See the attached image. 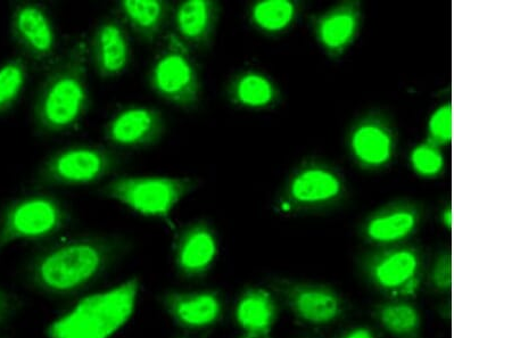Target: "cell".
Returning a JSON list of instances; mask_svg holds the SVG:
<instances>
[{"label":"cell","instance_id":"1","mask_svg":"<svg viewBox=\"0 0 512 338\" xmlns=\"http://www.w3.org/2000/svg\"><path fill=\"white\" fill-rule=\"evenodd\" d=\"M129 242L119 236L88 235L48 246L33 257L27 282L51 298H70L84 292L125 258Z\"/></svg>","mask_w":512,"mask_h":338},{"label":"cell","instance_id":"2","mask_svg":"<svg viewBox=\"0 0 512 338\" xmlns=\"http://www.w3.org/2000/svg\"><path fill=\"white\" fill-rule=\"evenodd\" d=\"M88 43L74 41L48 68L33 105L40 134L56 135L76 128L90 106Z\"/></svg>","mask_w":512,"mask_h":338},{"label":"cell","instance_id":"3","mask_svg":"<svg viewBox=\"0 0 512 338\" xmlns=\"http://www.w3.org/2000/svg\"><path fill=\"white\" fill-rule=\"evenodd\" d=\"M137 278L86 296L48 326L49 338H111L128 324L138 302Z\"/></svg>","mask_w":512,"mask_h":338},{"label":"cell","instance_id":"4","mask_svg":"<svg viewBox=\"0 0 512 338\" xmlns=\"http://www.w3.org/2000/svg\"><path fill=\"white\" fill-rule=\"evenodd\" d=\"M200 186V180L188 176H120L105 184L99 193L139 216L167 219Z\"/></svg>","mask_w":512,"mask_h":338},{"label":"cell","instance_id":"5","mask_svg":"<svg viewBox=\"0 0 512 338\" xmlns=\"http://www.w3.org/2000/svg\"><path fill=\"white\" fill-rule=\"evenodd\" d=\"M148 85L156 96L184 111L202 101V79L193 52L172 34L163 37L148 72Z\"/></svg>","mask_w":512,"mask_h":338},{"label":"cell","instance_id":"6","mask_svg":"<svg viewBox=\"0 0 512 338\" xmlns=\"http://www.w3.org/2000/svg\"><path fill=\"white\" fill-rule=\"evenodd\" d=\"M122 166L118 152L98 145L62 148L43 163L36 177L38 187H77L99 183Z\"/></svg>","mask_w":512,"mask_h":338},{"label":"cell","instance_id":"7","mask_svg":"<svg viewBox=\"0 0 512 338\" xmlns=\"http://www.w3.org/2000/svg\"><path fill=\"white\" fill-rule=\"evenodd\" d=\"M68 212L55 197L29 195L7 206L0 216V251L16 242L41 241L61 232Z\"/></svg>","mask_w":512,"mask_h":338},{"label":"cell","instance_id":"8","mask_svg":"<svg viewBox=\"0 0 512 338\" xmlns=\"http://www.w3.org/2000/svg\"><path fill=\"white\" fill-rule=\"evenodd\" d=\"M269 286L276 299L303 324L327 326L343 316L344 301L328 285L279 277L272 279Z\"/></svg>","mask_w":512,"mask_h":338},{"label":"cell","instance_id":"9","mask_svg":"<svg viewBox=\"0 0 512 338\" xmlns=\"http://www.w3.org/2000/svg\"><path fill=\"white\" fill-rule=\"evenodd\" d=\"M368 282L395 299L412 298L423 283V261L412 249L384 252L363 265Z\"/></svg>","mask_w":512,"mask_h":338},{"label":"cell","instance_id":"10","mask_svg":"<svg viewBox=\"0 0 512 338\" xmlns=\"http://www.w3.org/2000/svg\"><path fill=\"white\" fill-rule=\"evenodd\" d=\"M167 133V120L152 106L123 107L104 127L106 142L120 150H147L159 145Z\"/></svg>","mask_w":512,"mask_h":338},{"label":"cell","instance_id":"11","mask_svg":"<svg viewBox=\"0 0 512 338\" xmlns=\"http://www.w3.org/2000/svg\"><path fill=\"white\" fill-rule=\"evenodd\" d=\"M173 262L178 274L188 280L209 274L219 253V239L211 222L204 219L181 227L172 246Z\"/></svg>","mask_w":512,"mask_h":338},{"label":"cell","instance_id":"12","mask_svg":"<svg viewBox=\"0 0 512 338\" xmlns=\"http://www.w3.org/2000/svg\"><path fill=\"white\" fill-rule=\"evenodd\" d=\"M162 308L179 328L192 333L209 331L224 317L225 303L217 291L165 292Z\"/></svg>","mask_w":512,"mask_h":338},{"label":"cell","instance_id":"13","mask_svg":"<svg viewBox=\"0 0 512 338\" xmlns=\"http://www.w3.org/2000/svg\"><path fill=\"white\" fill-rule=\"evenodd\" d=\"M11 32L21 52L35 63L52 59L56 49V32L44 7L20 3L11 16Z\"/></svg>","mask_w":512,"mask_h":338},{"label":"cell","instance_id":"14","mask_svg":"<svg viewBox=\"0 0 512 338\" xmlns=\"http://www.w3.org/2000/svg\"><path fill=\"white\" fill-rule=\"evenodd\" d=\"M221 5L213 0H184L173 5L170 30L191 51L205 52L218 29Z\"/></svg>","mask_w":512,"mask_h":338},{"label":"cell","instance_id":"15","mask_svg":"<svg viewBox=\"0 0 512 338\" xmlns=\"http://www.w3.org/2000/svg\"><path fill=\"white\" fill-rule=\"evenodd\" d=\"M131 55L128 30L118 16L98 24L88 44V56L99 77L121 76L129 67Z\"/></svg>","mask_w":512,"mask_h":338},{"label":"cell","instance_id":"16","mask_svg":"<svg viewBox=\"0 0 512 338\" xmlns=\"http://www.w3.org/2000/svg\"><path fill=\"white\" fill-rule=\"evenodd\" d=\"M173 5L164 0H122L115 10L126 28L140 41L153 45L170 31Z\"/></svg>","mask_w":512,"mask_h":338},{"label":"cell","instance_id":"17","mask_svg":"<svg viewBox=\"0 0 512 338\" xmlns=\"http://www.w3.org/2000/svg\"><path fill=\"white\" fill-rule=\"evenodd\" d=\"M340 188V181L332 172L317 166L304 167L289 181L287 193L279 208L288 213L325 203L334 199L340 193Z\"/></svg>","mask_w":512,"mask_h":338},{"label":"cell","instance_id":"18","mask_svg":"<svg viewBox=\"0 0 512 338\" xmlns=\"http://www.w3.org/2000/svg\"><path fill=\"white\" fill-rule=\"evenodd\" d=\"M234 315L245 335L269 338L279 315L276 296L266 288L247 287L236 302Z\"/></svg>","mask_w":512,"mask_h":338},{"label":"cell","instance_id":"19","mask_svg":"<svg viewBox=\"0 0 512 338\" xmlns=\"http://www.w3.org/2000/svg\"><path fill=\"white\" fill-rule=\"evenodd\" d=\"M276 96V88L270 79L254 70L236 73L226 87L227 100L236 109H267L276 101Z\"/></svg>","mask_w":512,"mask_h":338},{"label":"cell","instance_id":"20","mask_svg":"<svg viewBox=\"0 0 512 338\" xmlns=\"http://www.w3.org/2000/svg\"><path fill=\"white\" fill-rule=\"evenodd\" d=\"M373 317L387 333L396 338H419L421 316L415 305L393 301L376 305Z\"/></svg>","mask_w":512,"mask_h":338},{"label":"cell","instance_id":"21","mask_svg":"<svg viewBox=\"0 0 512 338\" xmlns=\"http://www.w3.org/2000/svg\"><path fill=\"white\" fill-rule=\"evenodd\" d=\"M417 226L416 214L409 210H399L382 214L369 221L366 235L375 243L391 244L402 241L414 232Z\"/></svg>","mask_w":512,"mask_h":338},{"label":"cell","instance_id":"22","mask_svg":"<svg viewBox=\"0 0 512 338\" xmlns=\"http://www.w3.org/2000/svg\"><path fill=\"white\" fill-rule=\"evenodd\" d=\"M296 16V6L288 0H263L254 3L250 20L255 28L267 34H277L287 29Z\"/></svg>","mask_w":512,"mask_h":338},{"label":"cell","instance_id":"23","mask_svg":"<svg viewBox=\"0 0 512 338\" xmlns=\"http://www.w3.org/2000/svg\"><path fill=\"white\" fill-rule=\"evenodd\" d=\"M355 154L369 164L385 163L391 156V138L386 131L365 126L357 130L352 139Z\"/></svg>","mask_w":512,"mask_h":338},{"label":"cell","instance_id":"24","mask_svg":"<svg viewBox=\"0 0 512 338\" xmlns=\"http://www.w3.org/2000/svg\"><path fill=\"white\" fill-rule=\"evenodd\" d=\"M27 63L13 59L0 65V114L11 110L27 81Z\"/></svg>","mask_w":512,"mask_h":338},{"label":"cell","instance_id":"25","mask_svg":"<svg viewBox=\"0 0 512 338\" xmlns=\"http://www.w3.org/2000/svg\"><path fill=\"white\" fill-rule=\"evenodd\" d=\"M355 30V19L350 13H333L318 22L317 32L322 44L337 49L349 43Z\"/></svg>","mask_w":512,"mask_h":338},{"label":"cell","instance_id":"26","mask_svg":"<svg viewBox=\"0 0 512 338\" xmlns=\"http://www.w3.org/2000/svg\"><path fill=\"white\" fill-rule=\"evenodd\" d=\"M412 166L420 175L433 176L443 167L442 155L435 147L421 145L411 155Z\"/></svg>","mask_w":512,"mask_h":338},{"label":"cell","instance_id":"27","mask_svg":"<svg viewBox=\"0 0 512 338\" xmlns=\"http://www.w3.org/2000/svg\"><path fill=\"white\" fill-rule=\"evenodd\" d=\"M429 131L439 142L447 143L452 138V109L450 105H444L437 110L431 121H429Z\"/></svg>","mask_w":512,"mask_h":338},{"label":"cell","instance_id":"28","mask_svg":"<svg viewBox=\"0 0 512 338\" xmlns=\"http://www.w3.org/2000/svg\"><path fill=\"white\" fill-rule=\"evenodd\" d=\"M431 283L436 291L447 293L452 287V261L450 254L436 260L431 271Z\"/></svg>","mask_w":512,"mask_h":338},{"label":"cell","instance_id":"29","mask_svg":"<svg viewBox=\"0 0 512 338\" xmlns=\"http://www.w3.org/2000/svg\"><path fill=\"white\" fill-rule=\"evenodd\" d=\"M18 308L19 300L13 294L0 288V325L11 319Z\"/></svg>","mask_w":512,"mask_h":338},{"label":"cell","instance_id":"30","mask_svg":"<svg viewBox=\"0 0 512 338\" xmlns=\"http://www.w3.org/2000/svg\"><path fill=\"white\" fill-rule=\"evenodd\" d=\"M340 338H377V336L370 327L358 326L349 329Z\"/></svg>","mask_w":512,"mask_h":338},{"label":"cell","instance_id":"31","mask_svg":"<svg viewBox=\"0 0 512 338\" xmlns=\"http://www.w3.org/2000/svg\"><path fill=\"white\" fill-rule=\"evenodd\" d=\"M443 222L445 227L451 228L452 226V212L451 210L445 211L443 214Z\"/></svg>","mask_w":512,"mask_h":338},{"label":"cell","instance_id":"32","mask_svg":"<svg viewBox=\"0 0 512 338\" xmlns=\"http://www.w3.org/2000/svg\"><path fill=\"white\" fill-rule=\"evenodd\" d=\"M241 338H256V337H253V336L245 335V334H244V336H243V337H241Z\"/></svg>","mask_w":512,"mask_h":338},{"label":"cell","instance_id":"33","mask_svg":"<svg viewBox=\"0 0 512 338\" xmlns=\"http://www.w3.org/2000/svg\"><path fill=\"white\" fill-rule=\"evenodd\" d=\"M179 338H188V337H179Z\"/></svg>","mask_w":512,"mask_h":338}]
</instances>
